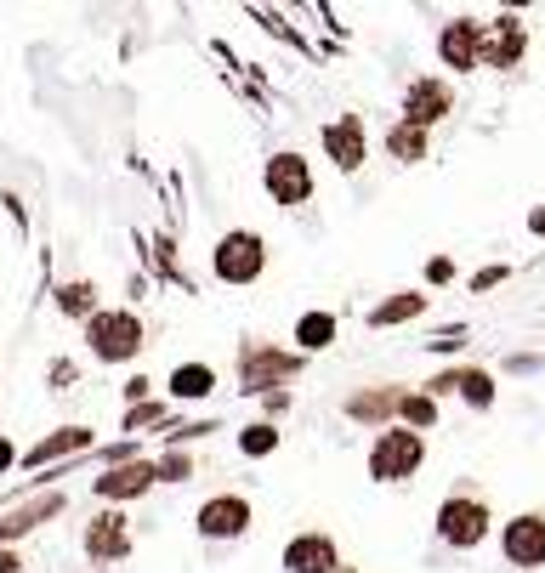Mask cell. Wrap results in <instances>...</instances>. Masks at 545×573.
<instances>
[{"label":"cell","mask_w":545,"mask_h":573,"mask_svg":"<svg viewBox=\"0 0 545 573\" xmlns=\"http://www.w3.org/2000/svg\"><path fill=\"white\" fill-rule=\"evenodd\" d=\"M432 528H438V539L449 551H477V545L494 534V511H489V500H477V494L460 488V494H449V500L438 505Z\"/></svg>","instance_id":"cell-1"},{"label":"cell","mask_w":545,"mask_h":573,"mask_svg":"<svg viewBox=\"0 0 545 573\" xmlns=\"http://www.w3.org/2000/svg\"><path fill=\"white\" fill-rule=\"evenodd\" d=\"M421 466H426V437L421 432H409V426L375 432V443H370V477L375 483H409Z\"/></svg>","instance_id":"cell-2"},{"label":"cell","mask_w":545,"mask_h":573,"mask_svg":"<svg viewBox=\"0 0 545 573\" xmlns=\"http://www.w3.org/2000/svg\"><path fill=\"white\" fill-rule=\"evenodd\" d=\"M211 267L222 284H256V278L267 273V244L262 233H250V227H233V233H222L211 250Z\"/></svg>","instance_id":"cell-3"},{"label":"cell","mask_w":545,"mask_h":573,"mask_svg":"<svg viewBox=\"0 0 545 573\" xmlns=\"http://www.w3.org/2000/svg\"><path fill=\"white\" fill-rule=\"evenodd\" d=\"M86 341H91V358H103V364H131L142 352V318L114 307V313H97L86 318Z\"/></svg>","instance_id":"cell-4"},{"label":"cell","mask_w":545,"mask_h":573,"mask_svg":"<svg viewBox=\"0 0 545 573\" xmlns=\"http://www.w3.org/2000/svg\"><path fill=\"white\" fill-rule=\"evenodd\" d=\"M290 375H301V352H279L267 347V341H245L239 347V386L245 392H273V381H290Z\"/></svg>","instance_id":"cell-5"},{"label":"cell","mask_w":545,"mask_h":573,"mask_svg":"<svg viewBox=\"0 0 545 573\" xmlns=\"http://www.w3.org/2000/svg\"><path fill=\"white\" fill-rule=\"evenodd\" d=\"M500 556L523 573L545 568V511H517L500 522Z\"/></svg>","instance_id":"cell-6"},{"label":"cell","mask_w":545,"mask_h":573,"mask_svg":"<svg viewBox=\"0 0 545 573\" xmlns=\"http://www.w3.org/2000/svg\"><path fill=\"white\" fill-rule=\"evenodd\" d=\"M449 114H455V86H449L443 74H421V80H409L404 114H398V120L415 125V131H432V125H443Z\"/></svg>","instance_id":"cell-7"},{"label":"cell","mask_w":545,"mask_h":573,"mask_svg":"<svg viewBox=\"0 0 545 573\" xmlns=\"http://www.w3.org/2000/svg\"><path fill=\"white\" fill-rule=\"evenodd\" d=\"M523 57H528V23L517 12H500V18L483 23V69L511 74L523 69Z\"/></svg>","instance_id":"cell-8"},{"label":"cell","mask_w":545,"mask_h":573,"mask_svg":"<svg viewBox=\"0 0 545 573\" xmlns=\"http://www.w3.org/2000/svg\"><path fill=\"white\" fill-rule=\"evenodd\" d=\"M438 63L455 74L483 69V23L477 18H449L438 29Z\"/></svg>","instance_id":"cell-9"},{"label":"cell","mask_w":545,"mask_h":573,"mask_svg":"<svg viewBox=\"0 0 545 573\" xmlns=\"http://www.w3.org/2000/svg\"><path fill=\"white\" fill-rule=\"evenodd\" d=\"M262 182H267V193H273V205H284V210H296V205L313 199V165L301 154H273Z\"/></svg>","instance_id":"cell-10"},{"label":"cell","mask_w":545,"mask_h":573,"mask_svg":"<svg viewBox=\"0 0 545 573\" xmlns=\"http://www.w3.org/2000/svg\"><path fill=\"white\" fill-rule=\"evenodd\" d=\"M318 142H324V154H330L335 171H358V165L370 159V131H364V120H358V114L330 120L324 131H318Z\"/></svg>","instance_id":"cell-11"},{"label":"cell","mask_w":545,"mask_h":573,"mask_svg":"<svg viewBox=\"0 0 545 573\" xmlns=\"http://www.w3.org/2000/svg\"><path fill=\"white\" fill-rule=\"evenodd\" d=\"M154 460H125V466H108L103 477H91V494L108 505H125V500H142L154 488Z\"/></svg>","instance_id":"cell-12"},{"label":"cell","mask_w":545,"mask_h":573,"mask_svg":"<svg viewBox=\"0 0 545 573\" xmlns=\"http://www.w3.org/2000/svg\"><path fill=\"white\" fill-rule=\"evenodd\" d=\"M86 556L91 562H125L131 556V517L125 511H97L86 528Z\"/></svg>","instance_id":"cell-13"},{"label":"cell","mask_w":545,"mask_h":573,"mask_svg":"<svg viewBox=\"0 0 545 573\" xmlns=\"http://www.w3.org/2000/svg\"><path fill=\"white\" fill-rule=\"evenodd\" d=\"M398 398H404V386H364V392H352L341 409H347V420H358V426H375V432H387V426H398Z\"/></svg>","instance_id":"cell-14"},{"label":"cell","mask_w":545,"mask_h":573,"mask_svg":"<svg viewBox=\"0 0 545 573\" xmlns=\"http://www.w3.org/2000/svg\"><path fill=\"white\" fill-rule=\"evenodd\" d=\"M199 534L205 539H239L250 528V500L245 494H216V500L199 505Z\"/></svg>","instance_id":"cell-15"},{"label":"cell","mask_w":545,"mask_h":573,"mask_svg":"<svg viewBox=\"0 0 545 573\" xmlns=\"http://www.w3.org/2000/svg\"><path fill=\"white\" fill-rule=\"evenodd\" d=\"M284 573H341V551L330 534H296L284 545Z\"/></svg>","instance_id":"cell-16"},{"label":"cell","mask_w":545,"mask_h":573,"mask_svg":"<svg viewBox=\"0 0 545 573\" xmlns=\"http://www.w3.org/2000/svg\"><path fill=\"white\" fill-rule=\"evenodd\" d=\"M80 449H91V426H57V432L40 437L35 449L18 454V466L40 471V466H52V460H63V454H80Z\"/></svg>","instance_id":"cell-17"},{"label":"cell","mask_w":545,"mask_h":573,"mask_svg":"<svg viewBox=\"0 0 545 573\" xmlns=\"http://www.w3.org/2000/svg\"><path fill=\"white\" fill-rule=\"evenodd\" d=\"M63 494H40V500H29V505H18V511H6L0 517V551L12 545V539H23V534H35L40 522H52V517H63Z\"/></svg>","instance_id":"cell-18"},{"label":"cell","mask_w":545,"mask_h":573,"mask_svg":"<svg viewBox=\"0 0 545 573\" xmlns=\"http://www.w3.org/2000/svg\"><path fill=\"white\" fill-rule=\"evenodd\" d=\"M426 307H432V296H426V290H398V296H387L381 307H370V330H398V324H415Z\"/></svg>","instance_id":"cell-19"},{"label":"cell","mask_w":545,"mask_h":573,"mask_svg":"<svg viewBox=\"0 0 545 573\" xmlns=\"http://www.w3.org/2000/svg\"><path fill=\"white\" fill-rule=\"evenodd\" d=\"M455 398L466 403V409H494V398H500V381H494L489 369H477V364H460Z\"/></svg>","instance_id":"cell-20"},{"label":"cell","mask_w":545,"mask_h":573,"mask_svg":"<svg viewBox=\"0 0 545 573\" xmlns=\"http://www.w3.org/2000/svg\"><path fill=\"white\" fill-rule=\"evenodd\" d=\"M211 392H216V369L211 364H176L171 369V398L199 403V398H211Z\"/></svg>","instance_id":"cell-21"},{"label":"cell","mask_w":545,"mask_h":573,"mask_svg":"<svg viewBox=\"0 0 545 573\" xmlns=\"http://www.w3.org/2000/svg\"><path fill=\"white\" fill-rule=\"evenodd\" d=\"M57 313L80 318V324L97 318V313H103V307H97V284H91V278H69V284H57Z\"/></svg>","instance_id":"cell-22"},{"label":"cell","mask_w":545,"mask_h":573,"mask_svg":"<svg viewBox=\"0 0 545 573\" xmlns=\"http://www.w3.org/2000/svg\"><path fill=\"white\" fill-rule=\"evenodd\" d=\"M335 335H341V318H335V313H301V318H296V347H301V352L335 347Z\"/></svg>","instance_id":"cell-23"},{"label":"cell","mask_w":545,"mask_h":573,"mask_svg":"<svg viewBox=\"0 0 545 573\" xmlns=\"http://www.w3.org/2000/svg\"><path fill=\"white\" fill-rule=\"evenodd\" d=\"M387 154L398 159V165H421L426 154H432V131H415V125H392L387 131Z\"/></svg>","instance_id":"cell-24"},{"label":"cell","mask_w":545,"mask_h":573,"mask_svg":"<svg viewBox=\"0 0 545 573\" xmlns=\"http://www.w3.org/2000/svg\"><path fill=\"white\" fill-rule=\"evenodd\" d=\"M398 426H409V432H432L438 426V398L432 392H409L404 386V398H398Z\"/></svg>","instance_id":"cell-25"},{"label":"cell","mask_w":545,"mask_h":573,"mask_svg":"<svg viewBox=\"0 0 545 573\" xmlns=\"http://www.w3.org/2000/svg\"><path fill=\"white\" fill-rule=\"evenodd\" d=\"M273 449H279V426L273 420H250L245 432H239V454H250V460H262Z\"/></svg>","instance_id":"cell-26"},{"label":"cell","mask_w":545,"mask_h":573,"mask_svg":"<svg viewBox=\"0 0 545 573\" xmlns=\"http://www.w3.org/2000/svg\"><path fill=\"white\" fill-rule=\"evenodd\" d=\"M154 477L159 483H188V477H194V460H188L182 449H171L165 460H154Z\"/></svg>","instance_id":"cell-27"},{"label":"cell","mask_w":545,"mask_h":573,"mask_svg":"<svg viewBox=\"0 0 545 573\" xmlns=\"http://www.w3.org/2000/svg\"><path fill=\"white\" fill-rule=\"evenodd\" d=\"M506 278H511V267L506 261H494V267H477V273L466 278V290H472V296H489V290H500Z\"/></svg>","instance_id":"cell-28"},{"label":"cell","mask_w":545,"mask_h":573,"mask_svg":"<svg viewBox=\"0 0 545 573\" xmlns=\"http://www.w3.org/2000/svg\"><path fill=\"white\" fill-rule=\"evenodd\" d=\"M154 420H165V403H131L125 409V432L137 437V426H154Z\"/></svg>","instance_id":"cell-29"},{"label":"cell","mask_w":545,"mask_h":573,"mask_svg":"<svg viewBox=\"0 0 545 573\" xmlns=\"http://www.w3.org/2000/svg\"><path fill=\"white\" fill-rule=\"evenodd\" d=\"M426 347H432V352H460V347H466V330H460V324H455V330H438Z\"/></svg>","instance_id":"cell-30"},{"label":"cell","mask_w":545,"mask_h":573,"mask_svg":"<svg viewBox=\"0 0 545 573\" xmlns=\"http://www.w3.org/2000/svg\"><path fill=\"white\" fill-rule=\"evenodd\" d=\"M455 278V256H432L426 261V284H449Z\"/></svg>","instance_id":"cell-31"},{"label":"cell","mask_w":545,"mask_h":573,"mask_svg":"<svg viewBox=\"0 0 545 573\" xmlns=\"http://www.w3.org/2000/svg\"><path fill=\"white\" fill-rule=\"evenodd\" d=\"M125 398H131V403L148 398V375H131V381H125Z\"/></svg>","instance_id":"cell-32"},{"label":"cell","mask_w":545,"mask_h":573,"mask_svg":"<svg viewBox=\"0 0 545 573\" xmlns=\"http://www.w3.org/2000/svg\"><path fill=\"white\" fill-rule=\"evenodd\" d=\"M267 420H273V415H284V409H290V392H267Z\"/></svg>","instance_id":"cell-33"},{"label":"cell","mask_w":545,"mask_h":573,"mask_svg":"<svg viewBox=\"0 0 545 573\" xmlns=\"http://www.w3.org/2000/svg\"><path fill=\"white\" fill-rule=\"evenodd\" d=\"M528 233H534V239H545V205L528 210Z\"/></svg>","instance_id":"cell-34"},{"label":"cell","mask_w":545,"mask_h":573,"mask_svg":"<svg viewBox=\"0 0 545 573\" xmlns=\"http://www.w3.org/2000/svg\"><path fill=\"white\" fill-rule=\"evenodd\" d=\"M18 466V449H12V443H6V437H0V477H6V471Z\"/></svg>","instance_id":"cell-35"},{"label":"cell","mask_w":545,"mask_h":573,"mask_svg":"<svg viewBox=\"0 0 545 573\" xmlns=\"http://www.w3.org/2000/svg\"><path fill=\"white\" fill-rule=\"evenodd\" d=\"M0 573H23V562H18V551H0Z\"/></svg>","instance_id":"cell-36"},{"label":"cell","mask_w":545,"mask_h":573,"mask_svg":"<svg viewBox=\"0 0 545 573\" xmlns=\"http://www.w3.org/2000/svg\"><path fill=\"white\" fill-rule=\"evenodd\" d=\"M341 573H352V568H341Z\"/></svg>","instance_id":"cell-37"}]
</instances>
